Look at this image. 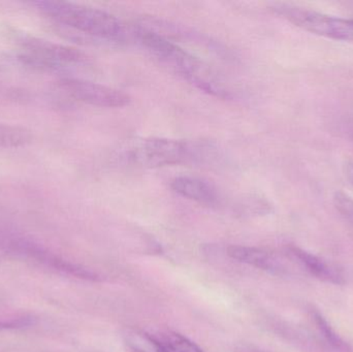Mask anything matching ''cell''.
Here are the masks:
<instances>
[{
	"label": "cell",
	"mask_w": 353,
	"mask_h": 352,
	"mask_svg": "<svg viewBox=\"0 0 353 352\" xmlns=\"http://www.w3.org/2000/svg\"><path fill=\"white\" fill-rule=\"evenodd\" d=\"M312 320L319 330V334L325 338L329 344H331L334 349L338 351L350 352V346L347 343L336 333V331L332 328L331 324L327 322V320L323 318V314L319 312H312Z\"/></svg>",
	"instance_id": "obj_13"
},
{
	"label": "cell",
	"mask_w": 353,
	"mask_h": 352,
	"mask_svg": "<svg viewBox=\"0 0 353 352\" xmlns=\"http://www.w3.org/2000/svg\"><path fill=\"white\" fill-rule=\"evenodd\" d=\"M123 339L130 352H169L159 339L138 329H128Z\"/></svg>",
	"instance_id": "obj_11"
},
{
	"label": "cell",
	"mask_w": 353,
	"mask_h": 352,
	"mask_svg": "<svg viewBox=\"0 0 353 352\" xmlns=\"http://www.w3.org/2000/svg\"><path fill=\"white\" fill-rule=\"evenodd\" d=\"M271 10L312 34L334 41H353V19L331 16L290 3H275Z\"/></svg>",
	"instance_id": "obj_5"
},
{
	"label": "cell",
	"mask_w": 353,
	"mask_h": 352,
	"mask_svg": "<svg viewBox=\"0 0 353 352\" xmlns=\"http://www.w3.org/2000/svg\"><path fill=\"white\" fill-rule=\"evenodd\" d=\"M134 37L153 57L170 70L182 76L199 90L219 99H232L228 87L201 60L170 41L167 37L146 26L132 29Z\"/></svg>",
	"instance_id": "obj_1"
},
{
	"label": "cell",
	"mask_w": 353,
	"mask_h": 352,
	"mask_svg": "<svg viewBox=\"0 0 353 352\" xmlns=\"http://www.w3.org/2000/svg\"><path fill=\"white\" fill-rule=\"evenodd\" d=\"M245 352H265V351H259V349H248V351H246Z\"/></svg>",
	"instance_id": "obj_18"
},
{
	"label": "cell",
	"mask_w": 353,
	"mask_h": 352,
	"mask_svg": "<svg viewBox=\"0 0 353 352\" xmlns=\"http://www.w3.org/2000/svg\"><path fill=\"white\" fill-rule=\"evenodd\" d=\"M285 253L303 272L323 282L341 285L345 283L343 273L335 265L327 262L296 246L286 247Z\"/></svg>",
	"instance_id": "obj_9"
},
{
	"label": "cell",
	"mask_w": 353,
	"mask_h": 352,
	"mask_svg": "<svg viewBox=\"0 0 353 352\" xmlns=\"http://www.w3.org/2000/svg\"><path fill=\"white\" fill-rule=\"evenodd\" d=\"M216 147L205 141L149 138L137 141L128 149L125 158L139 167H163L205 163L215 156Z\"/></svg>",
	"instance_id": "obj_3"
},
{
	"label": "cell",
	"mask_w": 353,
	"mask_h": 352,
	"mask_svg": "<svg viewBox=\"0 0 353 352\" xmlns=\"http://www.w3.org/2000/svg\"><path fill=\"white\" fill-rule=\"evenodd\" d=\"M1 65H2V61H1V58H0V68H1Z\"/></svg>",
	"instance_id": "obj_19"
},
{
	"label": "cell",
	"mask_w": 353,
	"mask_h": 352,
	"mask_svg": "<svg viewBox=\"0 0 353 352\" xmlns=\"http://www.w3.org/2000/svg\"><path fill=\"white\" fill-rule=\"evenodd\" d=\"M161 342L169 352H203L192 341L172 331L161 333Z\"/></svg>",
	"instance_id": "obj_14"
},
{
	"label": "cell",
	"mask_w": 353,
	"mask_h": 352,
	"mask_svg": "<svg viewBox=\"0 0 353 352\" xmlns=\"http://www.w3.org/2000/svg\"><path fill=\"white\" fill-rule=\"evenodd\" d=\"M172 189L179 196L205 206H217L220 194L217 187L207 180L192 176H180L172 181Z\"/></svg>",
	"instance_id": "obj_10"
},
{
	"label": "cell",
	"mask_w": 353,
	"mask_h": 352,
	"mask_svg": "<svg viewBox=\"0 0 353 352\" xmlns=\"http://www.w3.org/2000/svg\"><path fill=\"white\" fill-rule=\"evenodd\" d=\"M228 254L232 260L278 276L290 275L296 267L285 252L280 256L261 248L232 245L228 248Z\"/></svg>",
	"instance_id": "obj_8"
},
{
	"label": "cell",
	"mask_w": 353,
	"mask_h": 352,
	"mask_svg": "<svg viewBox=\"0 0 353 352\" xmlns=\"http://www.w3.org/2000/svg\"><path fill=\"white\" fill-rule=\"evenodd\" d=\"M57 84L68 96L95 107H122L132 101L130 95L123 91L83 79L63 76Z\"/></svg>",
	"instance_id": "obj_7"
},
{
	"label": "cell",
	"mask_w": 353,
	"mask_h": 352,
	"mask_svg": "<svg viewBox=\"0 0 353 352\" xmlns=\"http://www.w3.org/2000/svg\"><path fill=\"white\" fill-rule=\"evenodd\" d=\"M8 239L6 240V254L18 256L25 260H32L45 268L55 271L64 276L74 277V278L82 279L87 281H99V275L85 267L70 262L61 256H57L54 252L29 239L24 236L12 235L8 234Z\"/></svg>",
	"instance_id": "obj_6"
},
{
	"label": "cell",
	"mask_w": 353,
	"mask_h": 352,
	"mask_svg": "<svg viewBox=\"0 0 353 352\" xmlns=\"http://www.w3.org/2000/svg\"><path fill=\"white\" fill-rule=\"evenodd\" d=\"M33 6L55 22L99 41L123 43L132 37V30L105 10L59 0L33 2Z\"/></svg>",
	"instance_id": "obj_2"
},
{
	"label": "cell",
	"mask_w": 353,
	"mask_h": 352,
	"mask_svg": "<svg viewBox=\"0 0 353 352\" xmlns=\"http://www.w3.org/2000/svg\"><path fill=\"white\" fill-rule=\"evenodd\" d=\"M37 324V318L31 315H22L19 318L0 320V330H18L30 328Z\"/></svg>",
	"instance_id": "obj_15"
},
{
	"label": "cell",
	"mask_w": 353,
	"mask_h": 352,
	"mask_svg": "<svg viewBox=\"0 0 353 352\" xmlns=\"http://www.w3.org/2000/svg\"><path fill=\"white\" fill-rule=\"evenodd\" d=\"M21 63L33 70L62 72L82 68L88 63L86 54L76 48L46 41L32 35L21 34L17 39Z\"/></svg>",
	"instance_id": "obj_4"
},
{
	"label": "cell",
	"mask_w": 353,
	"mask_h": 352,
	"mask_svg": "<svg viewBox=\"0 0 353 352\" xmlns=\"http://www.w3.org/2000/svg\"><path fill=\"white\" fill-rule=\"evenodd\" d=\"M30 130L22 126L0 123V148H22L32 142Z\"/></svg>",
	"instance_id": "obj_12"
},
{
	"label": "cell",
	"mask_w": 353,
	"mask_h": 352,
	"mask_svg": "<svg viewBox=\"0 0 353 352\" xmlns=\"http://www.w3.org/2000/svg\"><path fill=\"white\" fill-rule=\"evenodd\" d=\"M347 132L348 134L350 136V138H352L353 140V120L348 122L347 123Z\"/></svg>",
	"instance_id": "obj_17"
},
{
	"label": "cell",
	"mask_w": 353,
	"mask_h": 352,
	"mask_svg": "<svg viewBox=\"0 0 353 352\" xmlns=\"http://www.w3.org/2000/svg\"><path fill=\"white\" fill-rule=\"evenodd\" d=\"M344 173H345L348 181H350L353 186V161H350V163H346L345 167H344Z\"/></svg>",
	"instance_id": "obj_16"
}]
</instances>
